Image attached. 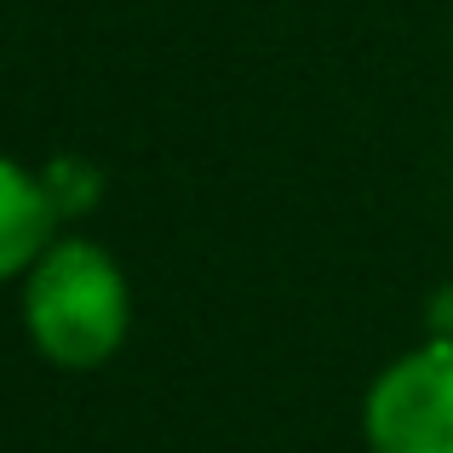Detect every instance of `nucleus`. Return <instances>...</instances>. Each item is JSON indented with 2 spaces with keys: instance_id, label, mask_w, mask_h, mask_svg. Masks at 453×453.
<instances>
[{
  "instance_id": "4",
  "label": "nucleus",
  "mask_w": 453,
  "mask_h": 453,
  "mask_svg": "<svg viewBox=\"0 0 453 453\" xmlns=\"http://www.w3.org/2000/svg\"><path fill=\"white\" fill-rule=\"evenodd\" d=\"M436 333L453 339V293H442V304H436Z\"/></svg>"
},
{
  "instance_id": "2",
  "label": "nucleus",
  "mask_w": 453,
  "mask_h": 453,
  "mask_svg": "<svg viewBox=\"0 0 453 453\" xmlns=\"http://www.w3.org/2000/svg\"><path fill=\"white\" fill-rule=\"evenodd\" d=\"M373 453H453V339L390 362L362 408Z\"/></svg>"
},
{
  "instance_id": "3",
  "label": "nucleus",
  "mask_w": 453,
  "mask_h": 453,
  "mask_svg": "<svg viewBox=\"0 0 453 453\" xmlns=\"http://www.w3.org/2000/svg\"><path fill=\"white\" fill-rule=\"evenodd\" d=\"M52 224H58V196L0 155V281L18 270H35V258L52 247Z\"/></svg>"
},
{
  "instance_id": "1",
  "label": "nucleus",
  "mask_w": 453,
  "mask_h": 453,
  "mask_svg": "<svg viewBox=\"0 0 453 453\" xmlns=\"http://www.w3.org/2000/svg\"><path fill=\"white\" fill-rule=\"evenodd\" d=\"M127 281L98 242H52L29 270L23 321L52 367H104L127 339Z\"/></svg>"
}]
</instances>
